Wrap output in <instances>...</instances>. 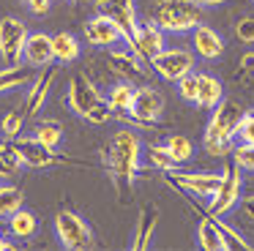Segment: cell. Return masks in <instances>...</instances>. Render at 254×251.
I'll return each instance as SVG.
<instances>
[{"label": "cell", "instance_id": "6da1fadb", "mask_svg": "<svg viewBox=\"0 0 254 251\" xmlns=\"http://www.w3.org/2000/svg\"><path fill=\"white\" fill-rule=\"evenodd\" d=\"M104 161L110 169V178L115 183L118 194L128 196L134 188V178L139 172V164H142V142L134 134L131 128H121L115 131V136L110 139L104 150Z\"/></svg>", "mask_w": 254, "mask_h": 251}, {"label": "cell", "instance_id": "7a4b0ae2", "mask_svg": "<svg viewBox=\"0 0 254 251\" xmlns=\"http://www.w3.org/2000/svg\"><path fill=\"white\" fill-rule=\"evenodd\" d=\"M210 120L205 126V136H202V145L210 156H227L232 153V142L238 139V126H241L243 118V109L241 104L230 101V98H221L213 109H210Z\"/></svg>", "mask_w": 254, "mask_h": 251}, {"label": "cell", "instance_id": "3957f363", "mask_svg": "<svg viewBox=\"0 0 254 251\" xmlns=\"http://www.w3.org/2000/svg\"><path fill=\"white\" fill-rule=\"evenodd\" d=\"M153 22L164 33H189L202 22V5L197 0H159L153 8Z\"/></svg>", "mask_w": 254, "mask_h": 251}, {"label": "cell", "instance_id": "277c9868", "mask_svg": "<svg viewBox=\"0 0 254 251\" xmlns=\"http://www.w3.org/2000/svg\"><path fill=\"white\" fill-rule=\"evenodd\" d=\"M55 235L63 249H71V251L93 249V229L74 210H61L55 216Z\"/></svg>", "mask_w": 254, "mask_h": 251}, {"label": "cell", "instance_id": "5b68a950", "mask_svg": "<svg viewBox=\"0 0 254 251\" xmlns=\"http://www.w3.org/2000/svg\"><path fill=\"white\" fill-rule=\"evenodd\" d=\"M241 194H243V175H241V167L235 164H227L224 172H221V183L219 188L213 191L210 196V205H208V213L210 216H227L232 207L241 202Z\"/></svg>", "mask_w": 254, "mask_h": 251}, {"label": "cell", "instance_id": "8992f818", "mask_svg": "<svg viewBox=\"0 0 254 251\" xmlns=\"http://www.w3.org/2000/svg\"><path fill=\"white\" fill-rule=\"evenodd\" d=\"M148 63L153 65V71L161 76V79L178 82L181 76H186V74L194 71L197 58H194V52H189L186 47H164L156 58H150Z\"/></svg>", "mask_w": 254, "mask_h": 251}, {"label": "cell", "instance_id": "52a82bcc", "mask_svg": "<svg viewBox=\"0 0 254 251\" xmlns=\"http://www.w3.org/2000/svg\"><path fill=\"white\" fill-rule=\"evenodd\" d=\"M25 41H28V25L17 16H3L0 19V60H3V65L22 63Z\"/></svg>", "mask_w": 254, "mask_h": 251}, {"label": "cell", "instance_id": "ba28073f", "mask_svg": "<svg viewBox=\"0 0 254 251\" xmlns=\"http://www.w3.org/2000/svg\"><path fill=\"white\" fill-rule=\"evenodd\" d=\"M11 145H14V153L19 156V161H22V167L28 169H50V167H58L61 161H66L63 156L55 153V147H47L36 136H22V139L14 136Z\"/></svg>", "mask_w": 254, "mask_h": 251}, {"label": "cell", "instance_id": "9c48e42d", "mask_svg": "<svg viewBox=\"0 0 254 251\" xmlns=\"http://www.w3.org/2000/svg\"><path fill=\"white\" fill-rule=\"evenodd\" d=\"M161 112H164V98H161V93L156 90V87H137L134 90V104H131V112L123 115L121 120H134V123L139 126H153L159 123Z\"/></svg>", "mask_w": 254, "mask_h": 251}, {"label": "cell", "instance_id": "30bf717a", "mask_svg": "<svg viewBox=\"0 0 254 251\" xmlns=\"http://www.w3.org/2000/svg\"><path fill=\"white\" fill-rule=\"evenodd\" d=\"M99 14L110 16L123 33V41H128V47L134 44V36H137V8H134V0H93Z\"/></svg>", "mask_w": 254, "mask_h": 251}, {"label": "cell", "instance_id": "8fae6325", "mask_svg": "<svg viewBox=\"0 0 254 251\" xmlns=\"http://www.w3.org/2000/svg\"><path fill=\"white\" fill-rule=\"evenodd\" d=\"M170 183L178 186V188L189 191L191 196H202V199H210L213 191L219 188L221 175L216 172H170Z\"/></svg>", "mask_w": 254, "mask_h": 251}, {"label": "cell", "instance_id": "7c38bea8", "mask_svg": "<svg viewBox=\"0 0 254 251\" xmlns=\"http://www.w3.org/2000/svg\"><path fill=\"white\" fill-rule=\"evenodd\" d=\"M164 47H167V33L161 30L153 19L139 22V25H137V36H134V44H131L134 52H137L139 58L150 60V58H156Z\"/></svg>", "mask_w": 254, "mask_h": 251}, {"label": "cell", "instance_id": "4fadbf2b", "mask_svg": "<svg viewBox=\"0 0 254 251\" xmlns=\"http://www.w3.org/2000/svg\"><path fill=\"white\" fill-rule=\"evenodd\" d=\"M101 98L104 96L99 93V87H96L85 74H77L68 82V107H71V112L79 115V118H85L88 109L93 107L96 101H101Z\"/></svg>", "mask_w": 254, "mask_h": 251}, {"label": "cell", "instance_id": "5bb4252c", "mask_svg": "<svg viewBox=\"0 0 254 251\" xmlns=\"http://www.w3.org/2000/svg\"><path fill=\"white\" fill-rule=\"evenodd\" d=\"M55 76H58V71L47 65L44 74H39V79H36L33 85H30L28 96H25V104H22L25 118H36V115H39L41 109H44L47 98H50L52 87H55Z\"/></svg>", "mask_w": 254, "mask_h": 251}, {"label": "cell", "instance_id": "9a60e30c", "mask_svg": "<svg viewBox=\"0 0 254 251\" xmlns=\"http://www.w3.org/2000/svg\"><path fill=\"white\" fill-rule=\"evenodd\" d=\"M85 38H88V44H93V47H115L118 41H123V33L110 16L96 14L93 19L85 22Z\"/></svg>", "mask_w": 254, "mask_h": 251}, {"label": "cell", "instance_id": "2e32d148", "mask_svg": "<svg viewBox=\"0 0 254 251\" xmlns=\"http://www.w3.org/2000/svg\"><path fill=\"white\" fill-rule=\"evenodd\" d=\"M22 60L33 68H47L55 63V52H52V36L50 33H28L25 41Z\"/></svg>", "mask_w": 254, "mask_h": 251}, {"label": "cell", "instance_id": "e0dca14e", "mask_svg": "<svg viewBox=\"0 0 254 251\" xmlns=\"http://www.w3.org/2000/svg\"><path fill=\"white\" fill-rule=\"evenodd\" d=\"M191 47L199 58L205 60H216L224 55V38L219 36V30H213L210 25H194L191 27Z\"/></svg>", "mask_w": 254, "mask_h": 251}, {"label": "cell", "instance_id": "ac0fdd59", "mask_svg": "<svg viewBox=\"0 0 254 251\" xmlns=\"http://www.w3.org/2000/svg\"><path fill=\"white\" fill-rule=\"evenodd\" d=\"M197 246L205 251H230V240L224 238V232L219 229L210 213L197 221Z\"/></svg>", "mask_w": 254, "mask_h": 251}, {"label": "cell", "instance_id": "d6986e66", "mask_svg": "<svg viewBox=\"0 0 254 251\" xmlns=\"http://www.w3.org/2000/svg\"><path fill=\"white\" fill-rule=\"evenodd\" d=\"M221 98H224V85H221L219 76L197 71V107L213 109Z\"/></svg>", "mask_w": 254, "mask_h": 251}, {"label": "cell", "instance_id": "ffe728a7", "mask_svg": "<svg viewBox=\"0 0 254 251\" xmlns=\"http://www.w3.org/2000/svg\"><path fill=\"white\" fill-rule=\"evenodd\" d=\"M156 221H159V210L156 207H145L137 218V227H134V235L128 240L134 251H145L150 243H153V232H156Z\"/></svg>", "mask_w": 254, "mask_h": 251}, {"label": "cell", "instance_id": "44dd1931", "mask_svg": "<svg viewBox=\"0 0 254 251\" xmlns=\"http://www.w3.org/2000/svg\"><path fill=\"white\" fill-rule=\"evenodd\" d=\"M107 65H110L112 74L123 76V79H134V76H142V58L137 52H110L107 55Z\"/></svg>", "mask_w": 254, "mask_h": 251}, {"label": "cell", "instance_id": "7402d4cb", "mask_svg": "<svg viewBox=\"0 0 254 251\" xmlns=\"http://www.w3.org/2000/svg\"><path fill=\"white\" fill-rule=\"evenodd\" d=\"M36 232H39V218H36V213L19 207L17 213L8 216V235L14 240H30Z\"/></svg>", "mask_w": 254, "mask_h": 251}, {"label": "cell", "instance_id": "603a6c76", "mask_svg": "<svg viewBox=\"0 0 254 251\" xmlns=\"http://www.w3.org/2000/svg\"><path fill=\"white\" fill-rule=\"evenodd\" d=\"M52 52H55V63H74V60L79 58V52H82V47H79V41H77V36L74 33H66V30H61V33H55L52 36Z\"/></svg>", "mask_w": 254, "mask_h": 251}, {"label": "cell", "instance_id": "cb8c5ba5", "mask_svg": "<svg viewBox=\"0 0 254 251\" xmlns=\"http://www.w3.org/2000/svg\"><path fill=\"white\" fill-rule=\"evenodd\" d=\"M134 90H137V87H134L131 82H118V85L110 87V93H107V101H110V107H112V115L123 118V115L131 112Z\"/></svg>", "mask_w": 254, "mask_h": 251}, {"label": "cell", "instance_id": "d4e9b609", "mask_svg": "<svg viewBox=\"0 0 254 251\" xmlns=\"http://www.w3.org/2000/svg\"><path fill=\"white\" fill-rule=\"evenodd\" d=\"M30 82V74L22 68V63L17 65H3L0 68V96L3 93H11V90H19L22 85Z\"/></svg>", "mask_w": 254, "mask_h": 251}, {"label": "cell", "instance_id": "484cf974", "mask_svg": "<svg viewBox=\"0 0 254 251\" xmlns=\"http://www.w3.org/2000/svg\"><path fill=\"white\" fill-rule=\"evenodd\" d=\"M142 153H145V158H148V164L153 169H161V172H175L181 164L175 161V158L170 156V150H167L164 145H148V147H142Z\"/></svg>", "mask_w": 254, "mask_h": 251}, {"label": "cell", "instance_id": "4316f807", "mask_svg": "<svg viewBox=\"0 0 254 251\" xmlns=\"http://www.w3.org/2000/svg\"><path fill=\"white\" fill-rule=\"evenodd\" d=\"M25 205V191L19 186H0V218H8Z\"/></svg>", "mask_w": 254, "mask_h": 251}, {"label": "cell", "instance_id": "83f0119b", "mask_svg": "<svg viewBox=\"0 0 254 251\" xmlns=\"http://www.w3.org/2000/svg\"><path fill=\"white\" fill-rule=\"evenodd\" d=\"M19 169H22V161H19V156L14 153L11 139H8V142H0V180L17 178Z\"/></svg>", "mask_w": 254, "mask_h": 251}, {"label": "cell", "instance_id": "f1b7e54d", "mask_svg": "<svg viewBox=\"0 0 254 251\" xmlns=\"http://www.w3.org/2000/svg\"><path fill=\"white\" fill-rule=\"evenodd\" d=\"M33 136L39 142H44L47 147H58L63 142V126L61 120H39L33 128Z\"/></svg>", "mask_w": 254, "mask_h": 251}, {"label": "cell", "instance_id": "f546056e", "mask_svg": "<svg viewBox=\"0 0 254 251\" xmlns=\"http://www.w3.org/2000/svg\"><path fill=\"white\" fill-rule=\"evenodd\" d=\"M164 147L170 150V156L175 158L178 164L191 161V156H194V145H191V139H189V136H183V134H172V136H167Z\"/></svg>", "mask_w": 254, "mask_h": 251}, {"label": "cell", "instance_id": "4dcf8cb0", "mask_svg": "<svg viewBox=\"0 0 254 251\" xmlns=\"http://www.w3.org/2000/svg\"><path fill=\"white\" fill-rule=\"evenodd\" d=\"M25 112L22 109H11L0 118V134L6 139H14V136H22V126H25Z\"/></svg>", "mask_w": 254, "mask_h": 251}, {"label": "cell", "instance_id": "1f68e13d", "mask_svg": "<svg viewBox=\"0 0 254 251\" xmlns=\"http://www.w3.org/2000/svg\"><path fill=\"white\" fill-rule=\"evenodd\" d=\"M232 164L241 167V172H254V145L241 142L238 147H232Z\"/></svg>", "mask_w": 254, "mask_h": 251}, {"label": "cell", "instance_id": "d6a6232c", "mask_svg": "<svg viewBox=\"0 0 254 251\" xmlns=\"http://www.w3.org/2000/svg\"><path fill=\"white\" fill-rule=\"evenodd\" d=\"M110 118H112V107H110V101H107V98L96 101L93 107L88 109V115H85V120H88L90 126H104Z\"/></svg>", "mask_w": 254, "mask_h": 251}, {"label": "cell", "instance_id": "836d02e7", "mask_svg": "<svg viewBox=\"0 0 254 251\" xmlns=\"http://www.w3.org/2000/svg\"><path fill=\"white\" fill-rule=\"evenodd\" d=\"M175 85H178V93H181L183 101L197 104V74H194V71H191V74H186V76H181Z\"/></svg>", "mask_w": 254, "mask_h": 251}, {"label": "cell", "instance_id": "e575fe53", "mask_svg": "<svg viewBox=\"0 0 254 251\" xmlns=\"http://www.w3.org/2000/svg\"><path fill=\"white\" fill-rule=\"evenodd\" d=\"M238 136L246 145H254V109H243L241 126H238Z\"/></svg>", "mask_w": 254, "mask_h": 251}, {"label": "cell", "instance_id": "d590c367", "mask_svg": "<svg viewBox=\"0 0 254 251\" xmlns=\"http://www.w3.org/2000/svg\"><path fill=\"white\" fill-rule=\"evenodd\" d=\"M235 36L243 44H254V16H243L235 25Z\"/></svg>", "mask_w": 254, "mask_h": 251}, {"label": "cell", "instance_id": "8d00e7d4", "mask_svg": "<svg viewBox=\"0 0 254 251\" xmlns=\"http://www.w3.org/2000/svg\"><path fill=\"white\" fill-rule=\"evenodd\" d=\"M22 5L28 11H33V14H47L52 5V0H22Z\"/></svg>", "mask_w": 254, "mask_h": 251}, {"label": "cell", "instance_id": "74e56055", "mask_svg": "<svg viewBox=\"0 0 254 251\" xmlns=\"http://www.w3.org/2000/svg\"><path fill=\"white\" fill-rule=\"evenodd\" d=\"M241 207H243V213H246V216H249V218H252V221H254V194H249L246 199L241 202Z\"/></svg>", "mask_w": 254, "mask_h": 251}, {"label": "cell", "instance_id": "f35d334b", "mask_svg": "<svg viewBox=\"0 0 254 251\" xmlns=\"http://www.w3.org/2000/svg\"><path fill=\"white\" fill-rule=\"evenodd\" d=\"M241 68L243 71H254V52H246L241 58Z\"/></svg>", "mask_w": 254, "mask_h": 251}, {"label": "cell", "instance_id": "ab89813d", "mask_svg": "<svg viewBox=\"0 0 254 251\" xmlns=\"http://www.w3.org/2000/svg\"><path fill=\"white\" fill-rule=\"evenodd\" d=\"M17 246L11 243V240H6V238H0V251H14Z\"/></svg>", "mask_w": 254, "mask_h": 251}, {"label": "cell", "instance_id": "60d3db41", "mask_svg": "<svg viewBox=\"0 0 254 251\" xmlns=\"http://www.w3.org/2000/svg\"><path fill=\"white\" fill-rule=\"evenodd\" d=\"M199 5H221V3H227V0H197Z\"/></svg>", "mask_w": 254, "mask_h": 251}, {"label": "cell", "instance_id": "b9f144b4", "mask_svg": "<svg viewBox=\"0 0 254 251\" xmlns=\"http://www.w3.org/2000/svg\"><path fill=\"white\" fill-rule=\"evenodd\" d=\"M71 3H79V0H71Z\"/></svg>", "mask_w": 254, "mask_h": 251}]
</instances>
